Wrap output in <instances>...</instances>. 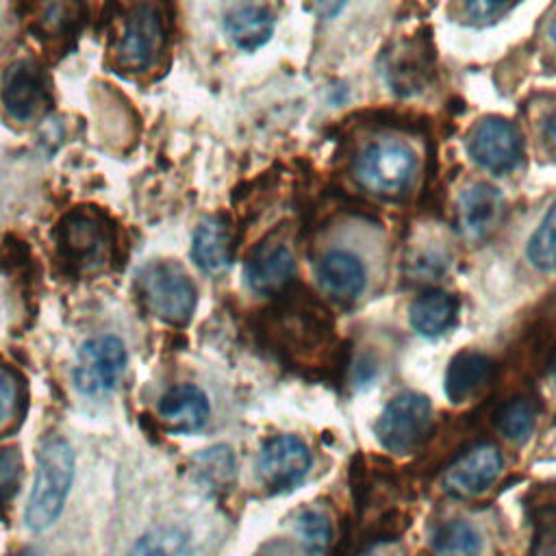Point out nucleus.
<instances>
[{
    "instance_id": "obj_2",
    "label": "nucleus",
    "mask_w": 556,
    "mask_h": 556,
    "mask_svg": "<svg viewBox=\"0 0 556 556\" xmlns=\"http://www.w3.org/2000/svg\"><path fill=\"white\" fill-rule=\"evenodd\" d=\"M143 306L165 324L182 326L195 308V287L187 271L174 261H152L137 274Z\"/></svg>"
},
{
    "instance_id": "obj_29",
    "label": "nucleus",
    "mask_w": 556,
    "mask_h": 556,
    "mask_svg": "<svg viewBox=\"0 0 556 556\" xmlns=\"http://www.w3.org/2000/svg\"><path fill=\"white\" fill-rule=\"evenodd\" d=\"M515 2L517 0H467L465 17L476 26H486L502 17Z\"/></svg>"
},
{
    "instance_id": "obj_20",
    "label": "nucleus",
    "mask_w": 556,
    "mask_h": 556,
    "mask_svg": "<svg viewBox=\"0 0 556 556\" xmlns=\"http://www.w3.org/2000/svg\"><path fill=\"white\" fill-rule=\"evenodd\" d=\"M458 317V300L445 291H426L413 300L408 321L421 337H439L447 332Z\"/></svg>"
},
{
    "instance_id": "obj_31",
    "label": "nucleus",
    "mask_w": 556,
    "mask_h": 556,
    "mask_svg": "<svg viewBox=\"0 0 556 556\" xmlns=\"http://www.w3.org/2000/svg\"><path fill=\"white\" fill-rule=\"evenodd\" d=\"M13 406H15V380L4 367H0V424L11 415Z\"/></svg>"
},
{
    "instance_id": "obj_12",
    "label": "nucleus",
    "mask_w": 556,
    "mask_h": 556,
    "mask_svg": "<svg viewBox=\"0 0 556 556\" xmlns=\"http://www.w3.org/2000/svg\"><path fill=\"white\" fill-rule=\"evenodd\" d=\"M502 471V454L495 445L482 443L452 463L443 476V489L454 497L484 493Z\"/></svg>"
},
{
    "instance_id": "obj_13",
    "label": "nucleus",
    "mask_w": 556,
    "mask_h": 556,
    "mask_svg": "<svg viewBox=\"0 0 556 556\" xmlns=\"http://www.w3.org/2000/svg\"><path fill=\"white\" fill-rule=\"evenodd\" d=\"M504 215V195L497 187L489 182L469 185L460 198L456 208V224L460 235L467 241L486 239Z\"/></svg>"
},
{
    "instance_id": "obj_32",
    "label": "nucleus",
    "mask_w": 556,
    "mask_h": 556,
    "mask_svg": "<svg viewBox=\"0 0 556 556\" xmlns=\"http://www.w3.org/2000/svg\"><path fill=\"white\" fill-rule=\"evenodd\" d=\"M530 556H556V523L545 526L532 543Z\"/></svg>"
},
{
    "instance_id": "obj_11",
    "label": "nucleus",
    "mask_w": 556,
    "mask_h": 556,
    "mask_svg": "<svg viewBox=\"0 0 556 556\" xmlns=\"http://www.w3.org/2000/svg\"><path fill=\"white\" fill-rule=\"evenodd\" d=\"M380 74L400 96L419 93L432 76V52L424 39L395 43L380 56Z\"/></svg>"
},
{
    "instance_id": "obj_22",
    "label": "nucleus",
    "mask_w": 556,
    "mask_h": 556,
    "mask_svg": "<svg viewBox=\"0 0 556 556\" xmlns=\"http://www.w3.org/2000/svg\"><path fill=\"white\" fill-rule=\"evenodd\" d=\"M191 476L206 493H226L237 478L235 454L226 445L202 450L191 458Z\"/></svg>"
},
{
    "instance_id": "obj_9",
    "label": "nucleus",
    "mask_w": 556,
    "mask_h": 556,
    "mask_svg": "<svg viewBox=\"0 0 556 556\" xmlns=\"http://www.w3.org/2000/svg\"><path fill=\"white\" fill-rule=\"evenodd\" d=\"M0 100L4 111L15 122H22V124L33 122L50 104V93H48V83L43 78V72L28 59L15 61L2 76Z\"/></svg>"
},
{
    "instance_id": "obj_5",
    "label": "nucleus",
    "mask_w": 556,
    "mask_h": 556,
    "mask_svg": "<svg viewBox=\"0 0 556 556\" xmlns=\"http://www.w3.org/2000/svg\"><path fill=\"white\" fill-rule=\"evenodd\" d=\"M59 252L63 261L80 271L102 269L113 254V239L104 222L87 211L70 213L59 226Z\"/></svg>"
},
{
    "instance_id": "obj_28",
    "label": "nucleus",
    "mask_w": 556,
    "mask_h": 556,
    "mask_svg": "<svg viewBox=\"0 0 556 556\" xmlns=\"http://www.w3.org/2000/svg\"><path fill=\"white\" fill-rule=\"evenodd\" d=\"M298 536L302 539L304 547L311 552H324L332 539V526L328 517L319 510H304L295 519Z\"/></svg>"
},
{
    "instance_id": "obj_19",
    "label": "nucleus",
    "mask_w": 556,
    "mask_h": 556,
    "mask_svg": "<svg viewBox=\"0 0 556 556\" xmlns=\"http://www.w3.org/2000/svg\"><path fill=\"white\" fill-rule=\"evenodd\" d=\"M493 374V363L486 354L476 350L458 352L445 371L443 389L450 402H465L471 397L480 387L486 384V380Z\"/></svg>"
},
{
    "instance_id": "obj_18",
    "label": "nucleus",
    "mask_w": 556,
    "mask_h": 556,
    "mask_svg": "<svg viewBox=\"0 0 556 556\" xmlns=\"http://www.w3.org/2000/svg\"><path fill=\"white\" fill-rule=\"evenodd\" d=\"M276 17L267 4L245 2L224 13V30L228 39L241 50H256L269 41Z\"/></svg>"
},
{
    "instance_id": "obj_10",
    "label": "nucleus",
    "mask_w": 556,
    "mask_h": 556,
    "mask_svg": "<svg viewBox=\"0 0 556 556\" xmlns=\"http://www.w3.org/2000/svg\"><path fill=\"white\" fill-rule=\"evenodd\" d=\"M256 467L269 491H289L304 480L311 467V452L302 439L293 434H280L261 447Z\"/></svg>"
},
{
    "instance_id": "obj_33",
    "label": "nucleus",
    "mask_w": 556,
    "mask_h": 556,
    "mask_svg": "<svg viewBox=\"0 0 556 556\" xmlns=\"http://www.w3.org/2000/svg\"><path fill=\"white\" fill-rule=\"evenodd\" d=\"M313 2L321 17H334L345 7L348 0H313Z\"/></svg>"
},
{
    "instance_id": "obj_35",
    "label": "nucleus",
    "mask_w": 556,
    "mask_h": 556,
    "mask_svg": "<svg viewBox=\"0 0 556 556\" xmlns=\"http://www.w3.org/2000/svg\"><path fill=\"white\" fill-rule=\"evenodd\" d=\"M549 378H552V382L556 384V350H554V354H552V358H549Z\"/></svg>"
},
{
    "instance_id": "obj_16",
    "label": "nucleus",
    "mask_w": 556,
    "mask_h": 556,
    "mask_svg": "<svg viewBox=\"0 0 556 556\" xmlns=\"http://www.w3.org/2000/svg\"><path fill=\"white\" fill-rule=\"evenodd\" d=\"M317 280L326 295L348 304L363 293L367 269L350 250H330L317 263Z\"/></svg>"
},
{
    "instance_id": "obj_4",
    "label": "nucleus",
    "mask_w": 556,
    "mask_h": 556,
    "mask_svg": "<svg viewBox=\"0 0 556 556\" xmlns=\"http://www.w3.org/2000/svg\"><path fill=\"white\" fill-rule=\"evenodd\" d=\"M432 426L430 400L421 393L395 395L374 424V434L380 445L393 454H406L415 450Z\"/></svg>"
},
{
    "instance_id": "obj_1",
    "label": "nucleus",
    "mask_w": 556,
    "mask_h": 556,
    "mask_svg": "<svg viewBox=\"0 0 556 556\" xmlns=\"http://www.w3.org/2000/svg\"><path fill=\"white\" fill-rule=\"evenodd\" d=\"M74 478V452L61 437H48L37 452V469L24 519L30 530L50 528L63 513Z\"/></svg>"
},
{
    "instance_id": "obj_26",
    "label": "nucleus",
    "mask_w": 556,
    "mask_h": 556,
    "mask_svg": "<svg viewBox=\"0 0 556 556\" xmlns=\"http://www.w3.org/2000/svg\"><path fill=\"white\" fill-rule=\"evenodd\" d=\"M528 261L541 271H556V202L543 217L526 248Z\"/></svg>"
},
{
    "instance_id": "obj_8",
    "label": "nucleus",
    "mask_w": 556,
    "mask_h": 556,
    "mask_svg": "<svg viewBox=\"0 0 556 556\" xmlns=\"http://www.w3.org/2000/svg\"><path fill=\"white\" fill-rule=\"evenodd\" d=\"M467 152L480 167L493 174H508L523 156V141L513 122L486 117L469 132Z\"/></svg>"
},
{
    "instance_id": "obj_37",
    "label": "nucleus",
    "mask_w": 556,
    "mask_h": 556,
    "mask_svg": "<svg viewBox=\"0 0 556 556\" xmlns=\"http://www.w3.org/2000/svg\"><path fill=\"white\" fill-rule=\"evenodd\" d=\"M17 556H39V554H35V552H22V554H17Z\"/></svg>"
},
{
    "instance_id": "obj_7",
    "label": "nucleus",
    "mask_w": 556,
    "mask_h": 556,
    "mask_svg": "<svg viewBox=\"0 0 556 556\" xmlns=\"http://www.w3.org/2000/svg\"><path fill=\"white\" fill-rule=\"evenodd\" d=\"M126 367L124 343L113 337H93L78 350L74 365V384L85 395H104L119 382Z\"/></svg>"
},
{
    "instance_id": "obj_36",
    "label": "nucleus",
    "mask_w": 556,
    "mask_h": 556,
    "mask_svg": "<svg viewBox=\"0 0 556 556\" xmlns=\"http://www.w3.org/2000/svg\"><path fill=\"white\" fill-rule=\"evenodd\" d=\"M549 37H552V41L556 43V17H554L552 24H549Z\"/></svg>"
},
{
    "instance_id": "obj_15",
    "label": "nucleus",
    "mask_w": 556,
    "mask_h": 556,
    "mask_svg": "<svg viewBox=\"0 0 556 556\" xmlns=\"http://www.w3.org/2000/svg\"><path fill=\"white\" fill-rule=\"evenodd\" d=\"M295 274V261L282 243H261L245 261V282L252 291L263 295L280 293L289 287Z\"/></svg>"
},
{
    "instance_id": "obj_21",
    "label": "nucleus",
    "mask_w": 556,
    "mask_h": 556,
    "mask_svg": "<svg viewBox=\"0 0 556 556\" xmlns=\"http://www.w3.org/2000/svg\"><path fill=\"white\" fill-rule=\"evenodd\" d=\"M191 256L195 265L208 274L224 271L230 265V256H232L228 226L217 217L204 219L193 232Z\"/></svg>"
},
{
    "instance_id": "obj_24",
    "label": "nucleus",
    "mask_w": 556,
    "mask_h": 556,
    "mask_svg": "<svg viewBox=\"0 0 556 556\" xmlns=\"http://www.w3.org/2000/svg\"><path fill=\"white\" fill-rule=\"evenodd\" d=\"M80 0H39L37 28L48 37H56L67 33L80 20Z\"/></svg>"
},
{
    "instance_id": "obj_14",
    "label": "nucleus",
    "mask_w": 556,
    "mask_h": 556,
    "mask_svg": "<svg viewBox=\"0 0 556 556\" xmlns=\"http://www.w3.org/2000/svg\"><path fill=\"white\" fill-rule=\"evenodd\" d=\"M278 337L289 352H300L304 348L315 350L330 337V319L324 308L304 300H289L285 308L278 311ZM285 348V350H287Z\"/></svg>"
},
{
    "instance_id": "obj_3",
    "label": "nucleus",
    "mask_w": 556,
    "mask_h": 556,
    "mask_svg": "<svg viewBox=\"0 0 556 556\" xmlns=\"http://www.w3.org/2000/svg\"><path fill=\"white\" fill-rule=\"evenodd\" d=\"M417 172L415 152L400 139L371 141L358 156L356 176L361 185L378 195L402 193Z\"/></svg>"
},
{
    "instance_id": "obj_6",
    "label": "nucleus",
    "mask_w": 556,
    "mask_h": 556,
    "mask_svg": "<svg viewBox=\"0 0 556 556\" xmlns=\"http://www.w3.org/2000/svg\"><path fill=\"white\" fill-rule=\"evenodd\" d=\"M165 41L163 17L152 0H139L130 7L124 20L122 37L115 48L119 67L128 72L148 70Z\"/></svg>"
},
{
    "instance_id": "obj_23",
    "label": "nucleus",
    "mask_w": 556,
    "mask_h": 556,
    "mask_svg": "<svg viewBox=\"0 0 556 556\" xmlns=\"http://www.w3.org/2000/svg\"><path fill=\"white\" fill-rule=\"evenodd\" d=\"M432 547L439 556H478L482 541L471 523L450 519L432 534Z\"/></svg>"
},
{
    "instance_id": "obj_34",
    "label": "nucleus",
    "mask_w": 556,
    "mask_h": 556,
    "mask_svg": "<svg viewBox=\"0 0 556 556\" xmlns=\"http://www.w3.org/2000/svg\"><path fill=\"white\" fill-rule=\"evenodd\" d=\"M543 139L552 150H556V109H552L543 119Z\"/></svg>"
},
{
    "instance_id": "obj_27",
    "label": "nucleus",
    "mask_w": 556,
    "mask_h": 556,
    "mask_svg": "<svg viewBox=\"0 0 556 556\" xmlns=\"http://www.w3.org/2000/svg\"><path fill=\"white\" fill-rule=\"evenodd\" d=\"M495 428L500 434L513 443H521L530 437L534 428V408L528 400H510L495 417Z\"/></svg>"
},
{
    "instance_id": "obj_25",
    "label": "nucleus",
    "mask_w": 556,
    "mask_h": 556,
    "mask_svg": "<svg viewBox=\"0 0 556 556\" xmlns=\"http://www.w3.org/2000/svg\"><path fill=\"white\" fill-rule=\"evenodd\" d=\"M187 534L174 526H161L143 534L128 556H187Z\"/></svg>"
},
{
    "instance_id": "obj_17",
    "label": "nucleus",
    "mask_w": 556,
    "mask_h": 556,
    "mask_svg": "<svg viewBox=\"0 0 556 556\" xmlns=\"http://www.w3.org/2000/svg\"><path fill=\"white\" fill-rule=\"evenodd\" d=\"M159 417L172 432L200 430L211 413L204 391L195 384H176L159 400Z\"/></svg>"
},
{
    "instance_id": "obj_30",
    "label": "nucleus",
    "mask_w": 556,
    "mask_h": 556,
    "mask_svg": "<svg viewBox=\"0 0 556 556\" xmlns=\"http://www.w3.org/2000/svg\"><path fill=\"white\" fill-rule=\"evenodd\" d=\"M20 480V454L15 450L0 452V506L11 497Z\"/></svg>"
}]
</instances>
